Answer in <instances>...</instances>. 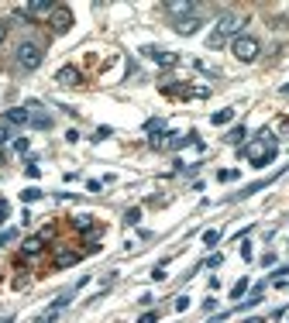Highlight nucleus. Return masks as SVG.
Returning a JSON list of instances; mask_svg holds the SVG:
<instances>
[{
  "label": "nucleus",
  "mask_w": 289,
  "mask_h": 323,
  "mask_svg": "<svg viewBox=\"0 0 289 323\" xmlns=\"http://www.w3.org/2000/svg\"><path fill=\"white\" fill-rule=\"evenodd\" d=\"M141 52L148 58H155L159 66H165V69H169V66H179V55H176V52H162V48H141Z\"/></svg>",
  "instance_id": "obj_9"
},
{
  "label": "nucleus",
  "mask_w": 289,
  "mask_h": 323,
  "mask_svg": "<svg viewBox=\"0 0 289 323\" xmlns=\"http://www.w3.org/2000/svg\"><path fill=\"white\" fill-rule=\"evenodd\" d=\"M72 21H76V17H72V11L66 7V4H55V11L48 14V24H52L55 35H66V31L72 28Z\"/></svg>",
  "instance_id": "obj_6"
},
{
  "label": "nucleus",
  "mask_w": 289,
  "mask_h": 323,
  "mask_svg": "<svg viewBox=\"0 0 289 323\" xmlns=\"http://www.w3.org/2000/svg\"><path fill=\"white\" fill-rule=\"evenodd\" d=\"M200 24H203V17L193 14V17H183V21H172V31L176 35H193V31H200Z\"/></svg>",
  "instance_id": "obj_10"
},
{
  "label": "nucleus",
  "mask_w": 289,
  "mask_h": 323,
  "mask_svg": "<svg viewBox=\"0 0 289 323\" xmlns=\"http://www.w3.org/2000/svg\"><path fill=\"white\" fill-rule=\"evenodd\" d=\"M238 179V169H220L217 172V183H234Z\"/></svg>",
  "instance_id": "obj_22"
},
{
  "label": "nucleus",
  "mask_w": 289,
  "mask_h": 323,
  "mask_svg": "<svg viewBox=\"0 0 289 323\" xmlns=\"http://www.w3.org/2000/svg\"><path fill=\"white\" fill-rule=\"evenodd\" d=\"M42 58H45V48L38 45V42H21L17 45V66L24 72H35L42 66Z\"/></svg>",
  "instance_id": "obj_4"
},
{
  "label": "nucleus",
  "mask_w": 289,
  "mask_h": 323,
  "mask_svg": "<svg viewBox=\"0 0 289 323\" xmlns=\"http://www.w3.org/2000/svg\"><path fill=\"white\" fill-rule=\"evenodd\" d=\"M265 286H268V282H258V286L252 289V296H248L244 302H238L231 313H244V310H252V306H258V302H262V296H265Z\"/></svg>",
  "instance_id": "obj_11"
},
{
  "label": "nucleus",
  "mask_w": 289,
  "mask_h": 323,
  "mask_svg": "<svg viewBox=\"0 0 289 323\" xmlns=\"http://www.w3.org/2000/svg\"><path fill=\"white\" fill-rule=\"evenodd\" d=\"M86 189H90V193H100L104 186H100V179H90V183H86Z\"/></svg>",
  "instance_id": "obj_34"
},
{
  "label": "nucleus",
  "mask_w": 289,
  "mask_h": 323,
  "mask_svg": "<svg viewBox=\"0 0 289 323\" xmlns=\"http://www.w3.org/2000/svg\"><path fill=\"white\" fill-rule=\"evenodd\" d=\"M59 83H62V86H80L83 83V76L76 69H72V66H62V69H59V76H55Z\"/></svg>",
  "instance_id": "obj_13"
},
{
  "label": "nucleus",
  "mask_w": 289,
  "mask_h": 323,
  "mask_svg": "<svg viewBox=\"0 0 289 323\" xmlns=\"http://www.w3.org/2000/svg\"><path fill=\"white\" fill-rule=\"evenodd\" d=\"M124 224H127V227L141 224V207H131V210H127V213H124Z\"/></svg>",
  "instance_id": "obj_19"
},
{
  "label": "nucleus",
  "mask_w": 289,
  "mask_h": 323,
  "mask_svg": "<svg viewBox=\"0 0 289 323\" xmlns=\"http://www.w3.org/2000/svg\"><path fill=\"white\" fill-rule=\"evenodd\" d=\"M4 141H11V127L7 124H0V145H4Z\"/></svg>",
  "instance_id": "obj_33"
},
{
  "label": "nucleus",
  "mask_w": 289,
  "mask_h": 323,
  "mask_svg": "<svg viewBox=\"0 0 289 323\" xmlns=\"http://www.w3.org/2000/svg\"><path fill=\"white\" fill-rule=\"evenodd\" d=\"M244 323H265V320H258V316H248V320H244Z\"/></svg>",
  "instance_id": "obj_37"
},
{
  "label": "nucleus",
  "mask_w": 289,
  "mask_h": 323,
  "mask_svg": "<svg viewBox=\"0 0 289 323\" xmlns=\"http://www.w3.org/2000/svg\"><path fill=\"white\" fill-rule=\"evenodd\" d=\"M76 261H80V254L76 251H59L55 254V268H72Z\"/></svg>",
  "instance_id": "obj_14"
},
{
  "label": "nucleus",
  "mask_w": 289,
  "mask_h": 323,
  "mask_svg": "<svg viewBox=\"0 0 289 323\" xmlns=\"http://www.w3.org/2000/svg\"><path fill=\"white\" fill-rule=\"evenodd\" d=\"M248 138V127H234V131H227V134H224V141H227V145H241V141Z\"/></svg>",
  "instance_id": "obj_15"
},
{
  "label": "nucleus",
  "mask_w": 289,
  "mask_h": 323,
  "mask_svg": "<svg viewBox=\"0 0 289 323\" xmlns=\"http://www.w3.org/2000/svg\"><path fill=\"white\" fill-rule=\"evenodd\" d=\"M151 278H155V282H162V278H165V265H159V268H151Z\"/></svg>",
  "instance_id": "obj_31"
},
{
  "label": "nucleus",
  "mask_w": 289,
  "mask_h": 323,
  "mask_svg": "<svg viewBox=\"0 0 289 323\" xmlns=\"http://www.w3.org/2000/svg\"><path fill=\"white\" fill-rule=\"evenodd\" d=\"M176 310H179V313L189 310V296H179V299H176Z\"/></svg>",
  "instance_id": "obj_29"
},
{
  "label": "nucleus",
  "mask_w": 289,
  "mask_h": 323,
  "mask_svg": "<svg viewBox=\"0 0 289 323\" xmlns=\"http://www.w3.org/2000/svg\"><path fill=\"white\" fill-rule=\"evenodd\" d=\"M138 323H159V310H148L145 316H138Z\"/></svg>",
  "instance_id": "obj_27"
},
{
  "label": "nucleus",
  "mask_w": 289,
  "mask_h": 323,
  "mask_svg": "<svg viewBox=\"0 0 289 323\" xmlns=\"http://www.w3.org/2000/svg\"><path fill=\"white\" fill-rule=\"evenodd\" d=\"M11 217V207H7V199H0V220Z\"/></svg>",
  "instance_id": "obj_32"
},
{
  "label": "nucleus",
  "mask_w": 289,
  "mask_h": 323,
  "mask_svg": "<svg viewBox=\"0 0 289 323\" xmlns=\"http://www.w3.org/2000/svg\"><path fill=\"white\" fill-rule=\"evenodd\" d=\"M42 196H45V193H42V189H35V186L21 193V199H24V203H35V199H42Z\"/></svg>",
  "instance_id": "obj_20"
},
{
  "label": "nucleus",
  "mask_w": 289,
  "mask_h": 323,
  "mask_svg": "<svg viewBox=\"0 0 289 323\" xmlns=\"http://www.w3.org/2000/svg\"><path fill=\"white\" fill-rule=\"evenodd\" d=\"M4 38H7V24L0 21V45H4Z\"/></svg>",
  "instance_id": "obj_36"
},
{
  "label": "nucleus",
  "mask_w": 289,
  "mask_h": 323,
  "mask_svg": "<svg viewBox=\"0 0 289 323\" xmlns=\"http://www.w3.org/2000/svg\"><path fill=\"white\" fill-rule=\"evenodd\" d=\"M14 237H17V231H14V227H11V231H4V234H0V244H11Z\"/></svg>",
  "instance_id": "obj_28"
},
{
  "label": "nucleus",
  "mask_w": 289,
  "mask_h": 323,
  "mask_svg": "<svg viewBox=\"0 0 289 323\" xmlns=\"http://www.w3.org/2000/svg\"><path fill=\"white\" fill-rule=\"evenodd\" d=\"M241 258H244V261H252V244H248V241H241Z\"/></svg>",
  "instance_id": "obj_30"
},
{
  "label": "nucleus",
  "mask_w": 289,
  "mask_h": 323,
  "mask_svg": "<svg viewBox=\"0 0 289 323\" xmlns=\"http://www.w3.org/2000/svg\"><path fill=\"white\" fill-rule=\"evenodd\" d=\"M220 261H224V258H220V254H214V258H210V261H207L203 268H220Z\"/></svg>",
  "instance_id": "obj_35"
},
{
  "label": "nucleus",
  "mask_w": 289,
  "mask_h": 323,
  "mask_svg": "<svg viewBox=\"0 0 289 323\" xmlns=\"http://www.w3.org/2000/svg\"><path fill=\"white\" fill-rule=\"evenodd\" d=\"M42 248H45V241H42V237H28V241L21 244V251L28 254V258H31V254H38Z\"/></svg>",
  "instance_id": "obj_16"
},
{
  "label": "nucleus",
  "mask_w": 289,
  "mask_h": 323,
  "mask_svg": "<svg viewBox=\"0 0 289 323\" xmlns=\"http://www.w3.org/2000/svg\"><path fill=\"white\" fill-rule=\"evenodd\" d=\"M282 93H286V96H289V83H286V86H282Z\"/></svg>",
  "instance_id": "obj_38"
},
{
  "label": "nucleus",
  "mask_w": 289,
  "mask_h": 323,
  "mask_svg": "<svg viewBox=\"0 0 289 323\" xmlns=\"http://www.w3.org/2000/svg\"><path fill=\"white\" fill-rule=\"evenodd\" d=\"M165 14H169L172 21H183V17L200 14V4H189V0H169V4H165Z\"/></svg>",
  "instance_id": "obj_7"
},
{
  "label": "nucleus",
  "mask_w": 289,
  "mask_h": 323,
  "mask_svg": "<svg viewBox=\"0 0 289 323\" xmlns=\"http://www.w3.org/2000/svg\"><path fill=\"white\" fill-rule=\"evenodd\" d=\"M231 117H234V110H231V107H224V110H217V114L210 117V124H214V127H220V124H227Z\"/></svg>",
  "instance_id": "obj_18"
},
{
  "label": "nucleus",
  "mask_w": 289,
  "mask_h": 323,
  "mask_svg": "<svg viewBox=\"0 0 289 323\" xmlns=\"http://www.w3.org/2000/svg\"><path fill=\"white\" fill-rule=\"evenodd\" d=\"M276 151H279L276 138H272V134H262V138L248 141V145L241 148V158H248V165H252V169H265V165H272V162H276Z\"/></svg>",
  "instance_id": "obj_1"
},
{
  "label": "nucleus",
  "mask_w": 289,
  "mask_h": 323,
  "mask_svg": "<svg viewBox=\"0 0 289 323\" xmlns=\"http://www.w3.org/2000/svg\"><path fill=\"white\" fill-rule=\"evenodd\" d=\"M217 241H220V231H214V227H210V231L203 234V244H207V248H217Z\"/></svg>",
  "instance_id": "obj_23"
},
{
  "label": "nucleus",
  "mask_w": 289,
  "mask_h": 323,
  "mask_svg": "<svg viewBox=\"0 0 289 323\" xmlns=\"http://www.w3.org/2000/svg\"><path fill=\"white\" fill-rule=\"evenodd\" d=\"M52 11H55V4H48V0H31V4H21V7H17V17L38 21V17H48Z\"/></svg>",
  "instance_id": "obj_5"
},
{
  "label": "nucleus",
  "mask_w": 289,
  "mask_h": 323,
  "mask_svg": "<svg viewBox=\"0 0 289 323\" xmlns=\"http://www.w3.org/2000/svg\"><path fill=\"white\" fill-rule=\"evenodd\" d=\"M24 175H28V179H38V175H42V169H38L35 162H28V165H24Z\"/></svg>",
  "instance_id": "obj_26"
},
{
  "label": "nucleus",
  "mask_w": 289,
  "mask_h": 323,
  "mask_svg": "<svg viewBox=\"0 0 289 323\" xmlns=\"http://www.w3.org/2000/svg\"><path fill=\"white\" fill-rule=\"evenodd\" d=\"M110 134H114V131H110V127H97V131H93V141H97V145H100V141H107V138H110Z\"/></svg>",
  "instance_id": "obj_24"
},
{
  "label": "nucleus",
  "mask_w": 289,
  "mask_h": 323,
  "mask_svg": "<svg viewBox=\"0 0 289 323\" xmlns=\"http://www.w3.org/2000/svg\"><path fill=\"white\" fill-rule=\"evenodd\" d=\"M248 17H241V14H224V17H217V28H214V35L207 38V48H224L227 42H234V38L241 35V28Z\"/></svg>",
  "instance_id": "obj_2"
},
{
  "label": "nucleus",
  "mask_w": 289,
  "mask_h": 323,
  "mask_svg": "<svg viewBox=\"0 0 289 323\" xmlns=\"http://www.w3.org/2000/svg\"><path fill=\"white\" fill-rule=\"evenodd\" d=\"M28 110H31V127H42V131L52 127V117L45 110H38V100H28Z\"/></svg>",
  "instance_id": "obj_12"
},
{
  "label": "nucleus",
  "mask_w": 289,
  "mask_h": 323,
  "mask_svg": "<svg viewBox=\"0 0 289 323\" xmlns=\"http://www.w3.org/2000/svg\"><path fill=\"white\" fill-rule=\"evenodd\" d=\"M72 227H76V231H93V217L90 213H76V217H72Z\"/></svg>",
  "instance_id": "obj_17"
},
{
  "label": "nucleus",
  "mask_w": 289,
  "mask_h": 323,
  "mask_svg": "<svg viewBox=\"0 0 289 323\" xmlns=\"http://www.w3.org/2000/svg\"><path fill=\"white\" fill-rule=\"evenodd\" d=\"M231 55L238 58V62H255V58L262 55V42L255 35H238L231 42Z\"/></svg>",
  "instance_id": "obj_3"
},
{
  "label": "nucleus",
  "mask_w": 289,
  "mask_h": 323,
  "mask_svg": "<svg viewBox=\"0 0 289 323\" xmlns=\"http://www.w3.org/2000/svg\"><path fill=\"white\" fill-rule=\"evenodd\" d=\"M4 124L7 127H28L31 124V110H28V107H11V110H4Z\"/></svg>",
  "instance_id": "obj_8"
},
{
  "label": "nucleus",
  "mask_w": 289,
  "mask_h": 323,
  "mask_svg": "<svg viewBox=\"0 0 289 323\" xmlns=\"http://www.w3.org/2000/svg\"><path fill=\"white\" fill-rule=\"evenodd\" d=\"M28 148H31L28 138H14V151H17V155H28Z\"/></svg>",
  "instance_id": "obj_25"
},
{
  "label": "nucleus",
  "mask_w": 289,
  "mask_h": 323,
  "mask_svg": "<svg viewBox=\"0 0 289 323\" xmlns=\"http://www.w3.org/2000/svg\"><path fill=\"white\" fill-rule=\"evenodd\" d=\"M244 292H248V278H238V282H234V289H231V296H234V299H241Z\"/></svg>",
  "instance_id": "obj_21"
}]
</instances>
